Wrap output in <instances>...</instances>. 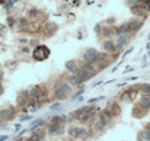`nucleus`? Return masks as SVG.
I'll use <instances>...</instances> for the list:
<instances>
[{
  "label": "nucleus",
  "mask_w": 150,
  "mask_h": 141,
  "mask_svg": "<svg viewBox=\"0 0 150 141\" xmlns=\"http://www.w3.org/2000/svg\"><path fill=\"white\" fill-rule=\"evenodd\" d=\"M99 51L96 48H88L85 52H83V60L85 63H89V64H93V63H98V58H99Z\"/></svg>",
  "instance_id": "obj_3"
},
{
  "label": "nucleus",
  "mask_w": 150,
  "mask_h": 141,
  "mask_svg": "<svg viewBox=\"0 0 150 141\" xmlns=\"http://www.w3.org/2000/svg\"><path fill=\"white\" fill-rule=\"evenodd\" d=\"M31 118H32V116H29V115H22L19 119H21V121H29Z\"/></svg>",
  "instance_id": "obj_33"
},
{
  "label": "nucleus",
  "mask_w": 150,
  "mask_h": 141,
  "mask_svg": "<svg viewBox=\"0 0 150 141\" xmlns=\"http://www.w3.org/2000/svg\"><path fill=\"white\" fill-rule=\"evenodd\" d=\"M146 127H147V128H149V130H150V124H147V125H146Z\"/></svg>",
  "instance_id": "obj_41"
},
{
  "label": "nucleus",
  "mask_w": 150,
  "mask_h": 141,
  "mask_svg": "<svg viewBox=\"0 0 150 141\" xmlns=\"http://www.w3.org/2000/svg\"><path fill=\"white\" fill-rule=\"evenodd\" d=\"M29 99H31V102H38L41 99V90H40V87L34 86V87L29 89Z\"/></svg>",
  "instance_id": "obj_16"
},
{
  "label": "nucleus",
  "mask_w": 150,
  "mask_h": 141,
  "mask_svg": "<svg viewBox=\"0 0 150 141\" xmlns=\"http://www.w3.org/2000/svg\"><path fill=\"white\" fill-rule=\"evenodd\" d=\"M58 109H61V103L60 102H55V103H52L50 106V111H58Z\"/></svg>",
  "instance_id": "obj_32"
},
{
  "label": "nucleus",
  "mask_w": 150,
  "mask_h": 141,
  "mask_svg": "<svg viewBox=\"0 0 150 141\" xmlns=\"http://www.w3.org/2000/svg\"><path fill=\"white\" fill-rule=\"evenodd\" d=\"M4 93V87H3V85H1V80H0V96Z\"/></svg>",
  "instance_id": "obj_37"
},
{
  "label": "nucleus",
  "mask_w": 150,
  "mask_h": 141,
  "mask_svg": "<svg viewBox=\"0 0 150 141\" xmlns=\"http://www.w3.org/2000/svg\"><path fill=\"white\" fill-rule=\"evenodd\" d=\"M31 45H34V47L37 48L38 47V41H37V39H32V41H31Z\"/></svg>",
  "instance_id": "obj_36"
},
{
  "label": "nucleus",
  "mask_w": 150,
  "mask_h": 141,
  "mask_svg": "<svg viewBox=\"0 0 150 141\" xmlns=\"http://www.w3.org/2000/svg\"><path fill=\"white\" fill-rule=\"evenodd\" d=\"M6 23H7V26H10V28H12V26L16 23V19H15L13 16H9V18H7V20H6Z\"/></svg>",
  "instance_id": "obj_30"
},
{
  "label": "nucleus",
  "mask_w": 150,
  "mask_h": 141,
  "mask_svg": "<svg viewBox=\"0 0 150 141\" xmlns=\"http://www.w3.org/2000/svg\"><path fill=\"white\" fill-rule=\"evenodd\" d=\"M16 23H18V26L19 28H26L28 26V19L26 18H19V19H16Z\"/></svg>",
  "instance_id": "obj_23"
},
{
  "label": "nucleus",
  "mask_w": 150,
  "mask_h": 141,
  "mask_svg": "<svg viewBox=\"0 0 150 141\" xmlns=\"http://www.w3.org/2000/svg\"><path fill=\"white\" fill-rule=\"evenodd\" d=\"M45 135H47V130H34L32 131V135L29 137L28 141H44L45 140Z\"/></svg>",
  "instance_id": "obj_9"
},
{
  "label": "nucleus",
  "mask_w": 150,
  "mask_h": 141,
  "mask_svg": "<svg viewBox=\"0 0 150 141\" xmlns=\"http://www.w3.org/2000/svg\"><path fill=\"white\" fill-rule=\"evenodd\" d=\"M16 3H18V0H7V1L3 4V9H4V10H10Z\"/></svg>",
  "instance_id": "obj_24"
},
{
  "label": "nucleus",
  "mask_w": 150,
  "mask_h": 141,
  "mask_svg": "<svg viewBox=\"0 0 150 141\" xmlns=\"http://www.w3.org/2000/svg\"><path fill=\"white\" fill-rule=\"evenodd\" d=\"M66 131V125L64 122H57V124H51L47 127V133L50 135H63Z\"/></svg>",
  "instance_id": "obj_5"
},
{
  "label": "nucleus",
  "mask_w": 150,
  "mask_h": 141,
  "mask_svg": "<svg viewBox=\"0 0 150 141\" xmlns=\"http://www.w3.org/2000/svg\"><path fill=\"white\" fill-rule=\"evenodd\" d=\"M128 41H130V39H128V38H125V37H117V41H115L117 49H118V51H121L122 48L128 44Z\"/></svg>",
  "instance_id": "obj_17"
},
{
  "label": "nucleus",
  "mask_w": 150,
  "mask_h": 141,
  "mask_svg": "<svg viewBox=\"0 0 150 141\" xmlns=\"http://www.w3.org/2000/svg\"><path fill=\"white\" fill-rule=\"evenodd\" d=\"M102 48H103V51H105L106 54H114V52L118 51V49H117V45H115V41H112V39H105V41H102Z\"/></svg>",
  "instance_id": "obj_8"
},
{
  "label": "nucleus",
  "mask_w": 150,
  "mask_h": 141,
  "mask_svg": "<svg viewBox=\"0 0 150 141\" xmlns=\"http://www.w3.org/2000/svg\"><path fill=\"white\" fill-rule=\"evenodd\" d=\"M40 16V10L37 9V7H31V9H28V12H26V18H29V19H37Z\"/></svg>",
  "instance_id": "obj_20"
},
{
  "label": "nucleus",
  "mask_w": 150,
  "mask_h": 141,
  "mask_svg": "<svg viewBox=\"0 0 150 141\" xmlns=\"http://www.w3.org/2000/svg\"><path fill=\"white\" fill-rule=\"evenodd\" d=\"M57 31H58V26H57L55 23H52V22H51V23H47V25H45V32H47V35H48V37H52Z\"/></svg>",
  "instance_id": "obj_18"
},
{
  "label": "nucleus",
  "mask_w": 150,
  "mask_h": 141,
  "mask_svg": "<svg viewBox=\"0 0 150 141\" xmlns=\"http://www.w3.org/2000/svg\"><path fill=\"white\" fill-rule=\"evenodd\" d=\"M140 105L146 109H150V94H143L140 97Z\"/></svg>",
  "instance_id": "obj_21"
},
{
  "label": "nucleus",
  "mask_w": 150,
  "mask_h": 141,
  "mask_svg": "<svg viewBox=\"0 0 150 141\" xmlns=\"http://www.w3.org/2000/svg\"><path fill=\"white\" fill-rule=\"evenodd\" d=\"M149 41H150V35H149Z\"/></svg>",
  "instance_id": "obj_42"
},
{
  "label": "nucleus",
  "mask_w": 150,
  "mask_h": 141,
  "mask_svg": "<svg viewBox=\"0 0 150 141\" xmlns=\"http://www.w3.org/2000/svg\"><path fill=\"white\" fill-rule=\"evenodd\" d=\"M127 23L130 25V28H131L133 32H137V31L143 26V19H142V18H133V19H130Z\"/></svg>",
  "instance_id": "obj_13"
},
{
  "label": "nucleus",
  "mask_w": 150,
  "mask_h": 141,
  "mask_svg": "<svg viewBox=\"0 0 150 141\" xmlns=\"http://www.w3.org/2000/svg\"><path fill=\"white\" fill-rule=\"evenodd\" d=\"M64 67H66V70H67V71H70L71 74H77V73H79V70H80V66H79L74 60H69V61H66Z\"/></svg>",
  "instance_id": "obj_12"
},
{
  "label": "nucleus",
  "mask_w": 150,
  "mask_h": 141,
  "mask_svg": "<svg viewBox=\"0 0 150 141\" xmlns=\"http://www.w3.org/2000/svg\"><path fill=\"white\" fill-rule=\"evenodd\" d=\"M42 125H44V119H37V121H34V122L31 124V130L34 131L37 127L40 128V127H42Z\"/></svg>",
  "instance_id": "obj_27"
},
{
  "label": "nucleus",
  "mask_w": 150,
  "mask_h": 141,
  "mask_svg": "<svg viewBox=\"0 0 150 141\" xmlns=\"http://www.w3.org/2000/svg\"><path fill=\"white\" fill-rule=\"evenodd\" d=\"M21 51H22V52H26V54H28V52H29V47H28V45H25V47L21 48Z\"/></svg>",
  "instance_id": "obj_34"
},
{
  "label": "nucleus",
  "mask_w": 150,
  "mask_h": 141,
  "mask_svg": "<svg viewBox=\"0 0 150 141\" xmlns=\"http://www.w3.org/2000/svg\"><path fill=\"white\" fill-rule=\"evenodd\" d=\"M93 31H95V34H96V35H102L103 28H102V25H100V23H96V25H95V28H93Z\"/></svg>",
  "instance_id": "obj_29"
},
{
  "label": "nucleus",
  "mask_w": 150,
  "mask_h": 141,
  "mask_svg": "<svg viewBox=\"0 0 150 141\" xmlns=\"http://www.w3.org/2000/svg\"><path fill=\"white\" fill-rule=\"evenodd\" d=\"M140 137H142L144 141H150V130L149 128H146V130L140 134Z\"/></svg>",
  "instance_id": "obj_28"
},
{
  "label": "nucleus",
  "mask_w": 150,
  "mask_h": 141,
  "mask_svg": "<svg viewBox=\"0 0 150 141\" xmlns=\"http://www.w3.org/2000/svg\"><path fill=\"white\" fill-rule=\"evenodd\" d=\"M69 135L71 138H88L89 133L83 127H70L69 128Z\"/></svg>",
  "instance_id": "obj_4"
},
{
  "label": "nucleus",
  "mask_w": 150,
  "mask_h": 141,
  "mask_svg": "<svg viewBox=\"0 0 150 141\" xmlns=\"http://www.w3.org/2000/svg\"><path fill=\"white\" fill-rule=\"evenodd\" d=\"M70 92H71V85L69 82H60V83H57L55 90H54L55 97H58V99L66 97L67 94H70Z\"/></svg>",
  "instance_id": "obj_1"
},
{
  "label": "nucleus",
  "mask_w": 150,
  "mask_h": 141,
  "mask_svg": "<svg viewBox=\"0 0 150 141\" xmlns=\"http://www.w3.org/2000/svg\"><path fill=\"white\" fill-rule=\"evenodd\" d=\"M38 109H41V103H37V105L32 108V111H38Z\"/></svg>",
  "instance_id": "obj_35"
},
{
  "label": "nucleus",
  "mask_w": 150,
  "mask_h": 141,
  "mask_svg": "<svg viewBox=\"0 0 150 141\" xmlns=\"http://www.w3.org/2000/svg\"><path fill=\"white\" fill-rule=\"evenodd\" d=\"M6 1H7V0H0V4H4Z\"/></svg>",
  "instance_id": "obj_40"
},
{
  "label": "nucleus",
  "mask_w": 150,
  "mask_h": 141,
  "mask_svg": "<svg viewBox=\"0 0 150 141\" xmlns=\"http://www.w3.org/2000/svg\"><path fill=\"white\" fill-rule=\"evenodd\" d=\"M13 116H15V108L9 106V108L0 109V121H4V122H7V121L13 119Z\"/></svg>",
  "instance_id": "obj_7"
},
{
  "label": "nucleus",
  "mask_w": 150,
  "mask_h": 141,
  "mask_svg": "<svg viewBox=\"0 0 150 141\" xmlns=\"http://www.w3.org/2000/svg\"><path fill=\"white\" fill-rule=\"evenodd\" d=\"M128 4H130V7L131 6H137V4H142L143 3V0H125Z\"/></svg>",
  "instance_id": "obj_31"
},
{
  "label": "nucleus",
  "mask_w": 150,
  "mask_h": 141,
  "mask_svg": "<svg viewBox=\"0 0 150 141\" xmlns=\"http://www.w3.org/2000/svg\"><path fill=\"white\" fill-rule=\"evenodd\" d=\"M50 54H51L50 48L45 47V45H38V47L32 51V57H34V60H37V61H44V60H47V58L50 57Z\"/></svg>",
  "instance_id": "obj_2"
},
{
  "label": "nucleus",
  "mask_w": 150,
  "mask_h": 141,
  "mask_svg": "<svg viewBox=\"0 0 150 141\" xmlns=\"http://www.w3.org/2000/svg\"><path fill=\"white\" fill-rule=\"evenodd\" d=\"M105 128H106V124H103L100 119H98V121L93 124V131H95V133H99V134H102V133L105 131Z\"/></svg>",
  "instance_id": "obj_19"
},
{
  "label": "nucleus",
  "mask_w": 150,
  "mask_h": 141,
  "mask_svg": "<svg viewBox=\"0 0 150 141\" xmlns=\"http://www.w3.org/2000/svg\"><path fill=\"white\" fill-rule=\"evenodd\" d=\"M140 92L143 94H150V85L149 83H143L140 86Z\"/></svg>",
  "instance_id": "obj_26"
},
{
  "label": "nucleus",
  "mask_w": 150,
  "mask_h": 141,
  "mask_svg": "<svg viewBox=\"0 0 150 141\" xmlns=\"http://www.w3.org/2000/svg\"><path fill=\"white\" fill-rule=\"evenodd\" d=\"M28 102H31V99H29V90H22L21 93L18 94L16 103H18V105H25V106H26Z\"/></svg>",
  "instance_id": "obj_14"
},
{
  "label": "nucleus",
  "mask_w": 150,
  "mask_h": 141,
  "mask_svg": "<svg viewBox=\"0 0 150 141\" xmlns=\"http://www.w3.org/2000/svg\"><path fill=\"white\" fill-rule=\"evenodd\" d=\"M102 37H105L106 39H112L114 37H118L117 28H115V26H111V25L105 26V28H103V32H102Z\"/></svg>",
  "instance_id": "obj_11"
},
{
  "label": "nucleus",
  "mask_w": 150,
  "mask_h": 141,
  "mask_svg": "<svg viewBox=\"0 0 150 141\" xmlns=\"http://www.w3.org/2000/svg\"><path fill=\"white\" fill-rule=\"evenodd\" d=\"M130 12H131L136 18H142V16L146 15L147 10H146V7H144L143 3H142V4H137V6H131V7H130Z\"/></svg>",
  "instance_id": "obj_10"
},
{
  "label": "nucleus",
  "mask_w": 150,
  "mask_h": 141,
  "mask_svg": "<svg viewBox=\"0 0 150 141\" xmlns=\"http://www.w3.org/2000/svg\"><path fill=\"white\" fill-rule=\"evenodd\" d=\"M51 124H57V122H66V116H61V115H55L52 116L50 121Z\"/></svg>",
  "instance_id": "obj_25"
},
{
  "label": "nucleus",
  "mask_w": 150,
  "mask_h": 141,
  "mask_svg": "<svg viewBox=\"0 0 150 141\" xmlns=\"http://www.w3.org/2000/svg\"><path fill=\"white\" fill-rule=\"evenodd\" d=\"M117 34H118V37H125V38H128V39H130V37H131L133 31H131L130 25L125 22V23H121L120 26H117Z\"/></svg>",
  "instance_id": "obj_6"
},
{
  "label": "nucleus",
  "mask_w": 150,
  "mask_h": 141,
  "mask_svg": "<svg viewBox=\"0 0 150 141\" xmlns=\"http://www.w3.org/2000/svg\"><path fill=\"white\" fill-rule=\"evenodd\" d=\"M146 111H147V109H146V108H143V106L140 105V106H136V108L133 109V115H134L136 118H139V116H140V114H142V115H144V114H146Z\"/></svg>",
  "instance_id": "obj_22"
},
{
  "label": "nucleus",
  "mask_w": 150,
  "mask_h": 141,
  "mask_svg": "<svg viewBox=\"0 0 150 141\" xmlns=\"http://www.w3.org/2000/svg\"><path fill=\"white\" fill-rule=\"evenodd\" d=\"M19 41H21L22 44H28V39H26V38H21Z\"/></svg>",
  "instance_id": "obj_38"
},
{
  "label": "nucleus",
  "mask_w": 150,
  "mask_h": 141,
  "mask_svg": "<svg viewBox=\"0 0 150 141\" xmlns=\"http://www.w3.org/2000/svg\"><path fill=\"white\" fill-rule=\"evenodd\" d=\"M99 119L103 122V124H109L112 119H114V115H112V112L111 111H108V109H105V111H102L100 112V115H99Z\"/></svg>",
  "instance_id": "obj_15"
},
{
  "label": "nucleus",
  "mask_w": 150,
  "mask_h": 141,
  "mask_svg": "<svg viewBox=\"0 0 150 141\" xmlns=\"http://www.w3.org/2000/svg\"><path fill=\"white\" fill-rule=\"evenodd\" d=\"M7 138H9L7 135H1V137H0V141H6Z\"/></svg>",
  "instance_id": "obj_39"
}]
</instances>
